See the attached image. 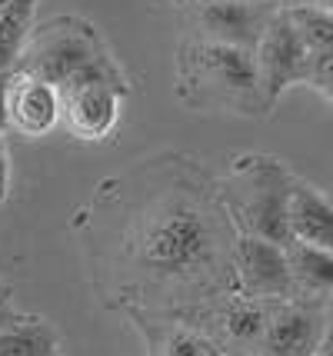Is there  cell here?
Returning a JSON list of instances; mask_svg holds the SVG:
<instances>
[{"mask_svg":"<svg viewBox=\"0 0 333 356\" xmlns=\"http://www.w3.org/2000/svg\"><path fill=\"white\" fill-rule=\"evenodd\" d=\"M180 93L193 107L260 113V80H257L254 50L227 44H193L180 60Z\"/></svg>","mask_w":333,"mask_h":356,"instance_id":"cell-1","label":"cell"},{"mask_svg":"<svg viewBox=\"0 0 333 356\" xmlns=\"http://www.w3.org/2000/svg\"><path fill=\"white\" fill-rule=\"evenodd\" d=\"M213 253V233L206 217L190 203H170L143 230L140 260L154 273H190Z\"/></svg>","mask_w":333,"mask_h":356,"instance_id":"cell-2","label":"cell"},{"mask_svg":"<svg viewBox=\"0 0 333 356\" xmlns=\"http://www.w3.org/2000/svg\"><path fill=\"white\" fill-rule=\"evenodd\" d=\"M120 80L111 57L97 60L60 87V120L80 140H104L120 117Z\"/></svg>","mask_w":333,"mask_h":356,"instance_id":"cell-3","label":"cell"},{"mask_svg":"<svg viewBox=\"0 0 333 356\" xmlns=\"http://www.w3.org/2000/svg\"><path fill=\"white\" fill-rule=\"evenodd\" d=\"M254 63H257V80H260V97H263V107L267 110L290 87L310 80L314 54L307 50L300 33L293 31V24H290L284 7L270 14L267 27H263V33H260V40L254 47Z\"/></svg>","mask_w":333,"mask_h":356,"instance_id":"cell-4","label":"cell"},{"mask_svg":"<svg viewBox=\"0 0 333 356\" xmlns=\"http://www.w3.org/2000/svg\"><path fill=\"white\" fill-rule=\"evenodd\" d=\"M107 54L100 50L94 31L80 20H60V24H50L47 31H40L31 40L27 50V63L24 70L33 77L54 83L57 90L70 83V80L83 74L87 67H94L97 60H104Z\"/></svg>","mask_w":333,"mask_h":356,"instance_id":"cell-5","label":"cell"},{"mask_svg":"<svg viewBox=\"0 0 333 356\" xmlns=\"http://www.w3.org/2000/svg\"><path fill=\"white\" fill-rule=\"evenodd\" d=\"M290 186L284 170L270 160L257 163L247 170V223L254 236H263L270 243H290V227H286V200Z\"/></svg>","mask_w":333,"mask_h":356,"instance_id":"cell-6","label":"cell"},{"mask_svg":"<svg viewBox=\"0 0 333 356\" xmlns=\"http://www.w3.org/2000/svg\"><path fill=\"white\" fill-rule=\"evenodd\" d=\"M60 120V90L20 70L7 77V127L24 137H44Z\"/></svg>","mask_w":333,"mask_h":356,"instance_id":"cell-7","label":"cell"},{"mask_svg":"<svg viewBox=\"0 0 333 356\" xmlns=\"http://www.w3.org/2000/svg\"><path fill=\"white\" fill-rule=\"evenodd\" d=\"M267 7L250 3V0H206L200 7V27H204L210 44L254 50L263 27H267Z\"/></svg>","mask_w":333,"mask_h":356,"instance_id":"cell-8","label":"cell"},{"mask_svg":"<svg viewBox=\"0 0 333 356\" xmlns=\"http://www.w3.org/2000/svg\"><path fill=\"white\" fill-rule=\"evenodd\" d=\"M237 270L254 296H286L293 290L290 264H286V247L270 243L263 236H243L237 247Z\"/></svg>","mask_w":333,"mask_h":356,"instance_id":"cell-9","label":"cell"},{"mask_svg":"<svg viewBox=\"0 0 333 356\" xmlns=\"http://www.w3.org/2000/svg\"><path fill=\"white\" fill-rule=\"evenodd\" d=\"M286 227H290V240L333 253V200L323 197L317 186L310 184L290 186Z\"/></svg>","mask_w":333,"mask_h":356,"instance_id":"cell-10","label":"cell"},{"mask_svg":"<svg viewBox=\"0 0 333 356\" xmlns=\"http://www.w3.org/2000/svg\"><path fill=\"white\" fill-rule=\"evenodd\" d=\"M323 320L307 307H284L267 320L263 343L270 356H314L317 353Z\"/></svg>","mask_w":333,"mask_h":356,"instance_id":"cell-11","label":"cell"},{"mask_svg":"<svg viewBox=\"0 0 333 356\" xmlns=\"http://www.w3.org/2000/svg\"><path fill=\"white\" fill-rule=\"evenodd\" d=\"M286 264H290V277L293 286H303L310 293H327L333 290V253L320 247H307L290 240L286 243Z\"/></svg>","mask_w":333,"mask_h":356,"instance_id":"cell-12","label":"cell"},{"mask_svg":"<svg viewBox=\"0 0 333 356\" xmlns=\"http://www.w3.org/2000/svg\"><path fill=\"white\" fill-rule=\"evenodd\" d=\"M284 10L314 57L333 54V10L320 7V3H300V7H284Z\"/></svg>","mask_w":333,"mask_h":356,"instance_id":"cell-13","label":"cell"},{"mask_svg":"<svg viewBox=\"0 0 333 356\" xmlns=\"http://www.w3.org/2000/svg\"><path fill=\"white\" fill-rule=\"evenodd\" d=\"M33 3L37 0H10V3L0 7V74L20 54V47L27 40V27L33 20Z\"/></svg>","mask_w":333,"mask_h":356,"instance_id":"cell-14","label":"cell"},{"mask_svg":"<svg viewBox=\"0 0 333 356\" xmlns=\"http://www.w3.org/2000/svg\"><path fill=\"white\" fill-rule=\"evenodd\" d=\"M0 356H57L54 337L44 326H17L0 330Z\"/></svg>","mask_w":333,"mask_h":356,"instance_id":"cell-15","label":"cell"},{"mask_svg":"<svg viewBox=\"0 0 333 356\" xmlns=\"http://www.w3.org/2000/svg\"><path fill=\"white\" fill-rule=\"evenodd\" d=\"M223 326L237 343H254L267 330V313L260 310V303H254V300H237L223 313Z\"/></svg>","mask_w":333,"mask_h":356,"instance_id":"cell-16","label":"cell"},{"mask_svg":"<svg viewBox=\"0 0 333 356\" xmlns=\"http://www.w3.org/2000/svg\"><path fill=\"white\" fill-rule=\"evenodd\" d=\"M307 87H314V90L323 93V97L333 104V54H317V57H314Z\"/></svg>","mask_w":333,"mask_h":356,"instance_id":"cell-17","label":"cell"},{"mask_svg":"<svg viewBox=\"0 0 333 356\" xmlns=\"http://www.w3.org/2000/svg\"><path fill=\"white\" fill-rule=\"evenodd\" d=\"M167 356H206V346L197 337H190V333H180V337L170 340Z\"/></svg>","mask_w":333,"mask_h":356,"instance_id":"cell-18","label":"cell"},{"mask_svg":"<svg viewBox=\"0 0 333 356\" xmlns=\"http://www.w3.org/2000/svg\"><path fill=\"white\" fill-rule=\"evenodd\" d=\"M7 186H10V156H7V143L0 137V203L7 200Z\"/></svg>","mask_w":333,"mask_h":356,"instance_id":"cell-19","label":"cell"},{"mask_svg":"<svg viewBox=\"0 0 333 356\" xmlns=\"http://www.w3.org/2000/svg\"><path fill=\"white\" fill-rule=\"evenodd\" d=\"M314 356H333V310L327 313V320H323V333H320L317 353Z\"/></svg>","mask_w":333,"mask_h":356,"instance_id":"cell-20","label":"cell"},{"mask_svg":"<svg viewBox=\"0 0 333 356\" xmlns=\"http://www.w3.org/2000/svg\"><path fill=\"white\" fill-rule=\"evenodd\" d=\"M7 127V74H0V134Z\"/></svg>","mask_w":333,"mask_h":356,"instance_id":"cell-21","label":"cell"},{"mask_svg":"<svg viewBox=\"0 0 333 356\" xmlns=\"http://www.w3.org/2000/svg\"><path fill=\"white\" fill-rule=\"evenodd\" d=\"M286 7H300V3H317V0H284Z\"/></svg>","mask_w":333,"mask_h":356,"instance_id":"cell-22","label":"cell"},{"mask_svg":"<svg viewBox=\"0 0 333 356\" xmlns=\"http://www.w3.org/2000/svg\"><path fill=\"white\" fill-rule=\"evenodd\" d=\"M320 7H327V10H333V0H317Z\"/></svg>","mask_w":333,"mask_h":356,"instance_id":"cell-23","label":"cell"},{"mask_svg":"<svg viewBox=\"0 0 333 356\" xmlns=\"http://www.w3.org/2000/svg\"><path fill=\"white\" fill-rule=\"evenodd\" d=\"M3 3H10V0H0V7H3Z\"/></svg>","mask_w":333,"mask_h":356,"instance_id":"cell-24","label":"cell"},{"mask_svg":"<svg viewBox=\"0 0 333 356\" xmlns=\"http://www.w3.org/2000/svg\"><path fill=\"white\" fill-rule=\"evenodd\" d=\"M250 3H263V0H250Z\"/></svg>","mask_w":333,"mask_h":356,"instance_id":"cell-25","label":"cell"}]
</instances>
